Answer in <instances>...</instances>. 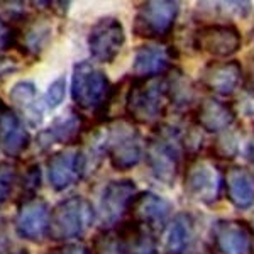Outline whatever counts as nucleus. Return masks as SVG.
Returning <instances> with one entry per match:
<instances>
[{
	"label": "nucleus",
	"instance_id": "1",
	"mask_svg": "<svg viewBox=\"0 0 254 254\" xmlns=\"http://www.w3.org/2000/svg\"><path fill=\"white\" fill-rule=\"evenodd\" d=\"M187 158L183 146V130L180 127L159 122L153 127V134L146 141L144 159L149 173L165 187H173L182 163Z\"/></svg>",
	"mask_w": 254,
	"mask_h": 254
},
{
	"label": "nucleus",
	"instance_id": "2",
	"mask_svg": "<svg viewBox=\"0 0 254 254\" xmlns=\"http://www.w3.org/2000/svg\"><path fill=\"white\" fill-rule=\"evenodd\" d=\"M119 85L114 87L102 69L88 61H80L73 66L71 75V98L75 105L83 110H92L98 124L107 122L109 109L114 104L119 92Z\"/></svg>",
	"mask_w": 254,
	"mask_h": 254
},
{
	"label": "nucleus",
	"instance_id": "3",
	"mask_svg": "<svg viewBox=\"0 0 254 254\" xmlns=\"http://www.w3.org/2000/svg\"><path fill=\"white\" fill-rule=\"evenodd\" d=\"M170 102L165 76L132 78L126 93V116L134 124L156 126L166 116Z\"/></svg>",
	"mask_w": 254,
	"mask_h": 254
},
{
	"label": "nucleus",
	"instance_id": "4",
	"mask_svg": "<svg viewBox=\"0 0 254 254\" xmlns=\"http://www.w3.org/2000/svg\"><path fill=\"white\" fill-rule=\"evenodd\" d=\"M100 137L114 170L129 171L144 159V137L139 132L136 124L129 119L107 122V127L100 130Z\"/></svg>",
	"mask_w": 254,
	"mask_h": 254
},
{
	"label": "nucleus",
	"instance_id": "5",
	"mask_svg": "<svg viewBox=\"0 0 254 254\" xmlns=\"http://www.w3.org/2000/svg\"><path fill=\"white\" fill-rule=\"evenodd\" d=\"M95 208L83 195H71L51 210L48 237L53 241L81 239L95 222Z\"/></svg>",
	"mask_w": 254,
	"mask_h": 254
},
{
	"label": "nucleus",
	"instance_id": "6",
	"mask_svg": "<svg viewBox=\"0 0 254 254\" xmlns=\"http://www.w3.org/2000/svg\"><path fill=\"white\" fill-rule=\"evenodd\" d=\"M225 171L212 158L195 156L188 159L183 188L190 200L200 205L212 207L224 196Z\"/></svg>",
	"mask_w": 254,
	"mask_h": 254
},
{
	"label": "nucleus",
	"instance_id": "7",
	"mask_svg": "<svg viewBox=\"0 0 254 254\" xmlns=\"http://www.w3.org/2000/svg\"><path fill=\"white\" fill-rule=\"evenodd\" d=\"M180 3L173 0H147L136 10L132 32L137 38L165 41L175 29Z\"/></svg>",
	"mask_w": 254,
	"mask_h": 254
},
{
	"label": "nucleus",
	"instance_id": "8",
	"mask_svg": "<svg viewBox=\"0 0 254 254\" xmlns=\"http://www.w3.org/2000/svg\"><path fill=\"white\" fill-rule=\"evenodd\" d=\"M191 44L214 60H229L241 49L243 36L239 27L231 22L202 24L191 36Z\"/></svg>",
	"mask_w": 254,
	"mask_h": 254
},
{
	"label": "nucleus",
	"instance_id": "9",
	"mask_svg": "<svg viewBox=\"0 0 254 254\" xmlns=\"http://www.w3.org/2000/svg\"><path fill=\"white\" fill-rule=\"evenodd\" d=\"M88 49L98 63H112L126 44V31L117 17H100L88 32Z\"/></svg>",
	"mask_w": 254,
	"mask_h": 254
},
{
	"label": "nucleus",
	"instance_id": "10",
	"mask_svg": "<svg viewBox=\"0 0 254 254\" xmlns=\"http://www.w3.org/2000/svg\"><path fill=\"white\" fill-rule=\"evenodd\" d=\"M136 196L137 187L134 180L122 178L107 183L102 191L100 205H98V217L105 229H112L122 222V219L129 214Z\"/></svg>",
	"mask_w": 254,
	"mask_h": 254
},
{
	"label": "nucleus",
	"instance_id": "11",
	"mask_svg": "<svg viewBox=\"0 0 254 254\" xmlns=\"http://www.w3.org/2000/svg\"><path fill=\"white\" fill-rule=\"evenodd\" d=\"M200 85L217 98H227L244 85V68L237 60L208 61L200 73Z\"/></svg>",
	"mask_w": 254,
	"mask_h": 254
},
{
	"label": "nucleus",
	"instance_id": "12",
	"mask_svg": "<svg viewBox=\"0 0 254 254\" xmlns=\"http://www.w3.org/2000/svg\"><path fill=\"white\" fill-rule=\"evenodd\" d=\"M212 241L217 254H253L254 234L248 220L220 219L212 227Z\"/></svg>",
	"mask_w": 254,
	"mask_h": 254
},
{
	"label": "nucleus",
	"instance_id": "13",
	"mask_svg": "<svg viewBox=\"0 0 254 254\" xmlns=\"http://www.w3.org/2000/svg\"><path fill=\"white\" fill-rule=\"evenodd\" d=\"M51 210L46 200L41 196L20 200L17 214H15L14 227L19 237L31 243H41L48 236Z\"/></svg>",
	"mask_w": 254,
	"mask_h": 254
},
{
	"label": "nucleus",
	"instance_id": "14",
	"mask_svg": "<svg viewBox=\"0 0 254 254\" xmlns=\"http://www.w3.org/2000/svg\"><path fill=\"white\" fill-rule=\"evenodd\" d=\"M49 185L55 191H64L85 176L83 153L78 147H64L56 151L46 161Z\"/></svg>",
	"mask_w": 254,
	"mask_h": 254
},
{
	"label": "nucleus",
	"instance_id": "15",
	"mask_svg": "<svg viewBox=\"0 0 254 254\" xmlns=\"http://www.w3.org/2000/svg\"><path fill=\"white\" fill-rule=\"evenodd\" d=\"M190 114L191 124H195L202 132L208 134H222L234 127L237 122L234 105L217 97H207L200 100Z\"/></svg>",
	"mask_w": 254,
	"mask_h": 254
},
{
	"label": "nucleus",
	"instance_id": "16",
	"mask_svg": "<svg viewBox=\"0 0 254 254\" xmlns=\"http://www.w3.org/2000/svg\"><path fill=\"white\" fill-rule=\"evenodd\" d=\"M88 121L78 110L69 109L66 114L56 117L46 129L38 134V144L41 149H49L55 144H63L68 147L76 146L81 141V136L87 130Z\"/></svg>",
	"mask_w": 254,
	"mask_h": 254
},
{
	"label": "nucleus",
	"instance_id": "17",
	"mask_svg": "<svg viewBox=\"0 0 254 254\" xmlns=\"http://www.w3.org/2000/svg\"><path fill=\"white\" fill-rule=\"evenodd\" d=\"M178 49L165 44H142L134 53L132 78H158L175 66Z\"/></svg>",
	"mask_w": 254,
	"mask_h": 254
},
{
	"label": "nucleus",
	"instance_id": "18",
	"mask_svg": "<svg viewBox=\"0 0 254 254\" xmlns=\"http://www.w3.org/2000/svg\"><path fill=\"white\" fill-rule=\"evenodd\" d=\"M171 210H173V205L165 196L154 191H142L134 198L129 215L134 222L144 225L156 234V232H161L170 222Z\"/></svg>",
	"mask_w": 254,
	"mask_h": 254
},
{
	"label": "nucleus",
	"instance_id": "19",
	"mask_svg": "<svg viewBox=\"0 0 254 254\" xmlns=\"http://www.w3.org/2000/svg\"><path fill=\"white\" fill-rule=\"evenodd\" d=\"M195 243V220L187 212H178L163 229L161 253L187 254Z\"/></svg>",
	"mask_w": 254,
	"mask_h": 254
},
{
	"label": "nucleus",
	"instance_id": "20",
	"mask_svg": "<svg viewBox=\"0 0 254 254\" xmlns=\"http://www.w3.org/2000/svg\"><path fill=\"white\" fill-rule=\"evenodd\" d=\"M224 195L237 210L254 207V173L246 166H231L225 171Z\"/></svg>",
	"mask_w": 254,
	"mask_h": 254
},
{
	"label": "nucleus",
	"instance_id": "21",
	"mask_svg": "<svg viewBox=\"0 0 254 254\" xmlns=\"http://www.w3.org/2000/svg\"><path fill=\"white\" fill-rule=\"evenodd\" d=\"M10 104L19 110L20 119L32 129H38L44 117V104L38 97V88L32 81L22 80L12 87Z\"/></svg>",
	"mask_w": 254,
	"mask_h": 254
},
{
	"label": "nucleus",
	"instance_id": "22",
	"mask_svg": "<svg viewBox=\"0 0 254 254\" xmlns=\"http://www.w3.org/2000/svg\"><path fill=\"white\" fill-rule=\"evenodd\" d=\"M31 134L24 121L10 107L0 119V147L9 158H19L29 147Z\"/></svg>",
	"mask_w": 254,
	"mask_h": 254
},
{
	"label": "nucleus",
	"instance_id": "23",
	"mask_svg": "<svg viewBox=\"0 0 254 254\" xmlns=\"http://www.w3.org/2000/svg\"><path fill=\"white\" fill-rule=\"evenodd\" d=\"M165 76L166 95L170 107L175 110H193L196 107V88L190 76L185 75L182 68L173 66Z\"/></svg>",
	"mask_w": 254,
	"mask_h": 254
},
{
	"label": "nucleus",
	"instance_id": "24",
	"mask_svg": "<svg viewBox=\"0 0 254 254\" xmlns=\"http://www.w3.org/2000/svg\"><path fill=\"white\" fill-rule=\"evenodd\" d=\"M126 244L127 254H158V239L153 231L134 222L132 219L122 220L116 225Z\"/></svg>",
	"mask_w": 254,
	"mask_h": 254
},
{
	"label": "nucleus",
	"instance_id": "25",
	"mask_svg": "<svg viewBox=\"0 0 254 254\" xmlns=\"http://www.w3.org/2000/svg\"><path fill=\"white\" fill-rule=\"evenodd\" d=\"M239 132L231 127L222 134H217L215 141L212 142L210 147H208V154L212 159H215L217 163L219 161H232L237 154H239Z\"/></svg>",
	"mask_w": 254,
	"mask_h": 254
},
{
	"label": "nucleus",
	"instance_id": "26",
	"mask_svg": "<svg viewBox=\"0 0 254 254\" xmlns=\"http://www.w3.org/2000/svg\"><path fill=\"white\" fill-rule=\"evenodd\" d=\"M49 39H51V27L44 22L34 24L26 31V34L22 38L24 51H26V55L39 58L41 53L46 49Z\"/></svg>",
	"mask_w": 254,
	"mask_h": 254
},
{
	"label": "nucleus",
	"instance_id": "27",
	"mask_svg": "<svg viewBox=\"0 0 254 254\" xmlns=\"http://www.w3.org/2000/svg\"><path fill=\"white\" fill-rule=\"evenodd\" d=\"M93 254H127L126 244L117 227L104 229L93 237Z\"/></svg>",
	"mask_w": 254,
	"mask_h": 254
},
{
	"label": "nucleus",
	"instance_id": "28",
	"mask_svg": "<svg viewBox=\"0 0 254 254\" xmlns=\"http://www.w3.org/2000/svg\"><path fill=\"white\" fill-rule=\"evenodd\" d=\"M17 168L12 163H0V207L10 198V193L17 183Z\"/></svg>",
	"mask_w": 254,
	"mask_h": 254
},
{
	"label": "nucleus",
	"instance_id": "29",
	"mask_svg": "<svg viewBox=\"0 0 254 254\" xmlns=\"http://www.w3.org/2000/svg\"><path fill=\"white\" fill-rule=\"evenodd\" d=\"M64 93H66V78L64 76H58L55 81H51V85H49L46 93H44L43 97L44 107L49 110L58 109L64 100Z\"/></svg>",
	"mask_w": 254,
	"mask_h": 254
},
{
	"label": "nucleus",
	"instance_id": "30",
	"mask_svg": "<svg viewBox=\"0 0 254 254\" xmlns=\"http://www.w3.org/2000/svg\"><path fill=\"white\" fill-rule=\"evenodd\" d=\"M41 168L39 165H31L26 170V173L22 176V198H32V196H38V190L41 187Z\"/></svg>",
	"mask_w": 254,
	"mask_h": 254
},
{
	"label": "nucleus",
	"instance_id": "31",
	"mask_svg": "<svg viewBox=\"0 0 254 254\" xmlns=\"http://www.w3.org/2000/svg\"><path fill=\"white\" fill-rule=\"evenodd\" d=\"M20 32L17 27L7 19L0 17V56L7 53L9 49L15 48L19 44Z\"/></svg>",
	"mask_w": 254,
	"mask_h": 254
},
{
	"label": "nucleus",
	"instance_id": "32",
	"mask_svg": "<svg viewBox=\"0 0 254 254\" xmlns=\"http://www.w3.org/2000/svg\"><path fill=\"white\" fill-rule=\"evenodd\" d=\"M44 254H93V253L81 243H66L48 249Z\"/></svg>",
	"mask_w": 254,
	"mask_h": 254
},
{
	"label": "nucleus",
	"instance_id": "33",
	"mask_svg": "<svg viewBox=\"0 0 254 254\" xmlns=\"http://www.w3.org/2000/svg\"><path fill=\"white\" fill-rule=\"evenodd\" d=\"M17 68H19V64L15 60L7 58V56H0V80L7 78V76L12 75Z\"/></svg>",
	"mask_w": 254,
	"mask_h": 254
},
{
	"label": "nucleus",
	"instance_id": "34",
	"mask_svg": "<svg viewBox=\"0 0 254 254\" xmlns=\"http://www.w3.org/2000/svg\"><path fill=\"white\" fill-rule=\"evenodd\" d=\"M0 254H29L26 248H17L7 239L5 236H0Z\"/></svg>",
	"mask_w": 254,
	"mask_h": 254
},
{
	"label": "nucleus",
	"instance_id": "35",
	"mask_svg": "<svg viewBox=\"0 0 254 254\" xmlns=\"http://www.w3.org/2000/svg\"><path fill=\"white\" fill-rule=\"evenodd\" d=\"M244 158L248 161V166L249 170L254 173V139H249L246 142V147H244Z\"/></svg>",
	"mask_w": 254,
	"mask_h": 254
},
{
	"label": "nucleus",
	"instance_id": "36",
	"mask_svg": "<svg viewBox=\"0 0 254 254\" xmlns=\"http://www.w3.org/2000/svg\"><path fill=\"white\" fill-rule=\"evenodd\" d=\"M7 110H9V107H7V104L2 100V98H0V119L3 117V114H5Z\"/></svg>",
	"mask_w": 254,
	"mask_h": 254
},
{
	"label": "nucleus",
	"instance_id": "37",
	"mask_svg": "<svg viewBox=\"0 0 254 254\" xmlns=\"http://www.w3.org/2000/svg\"><path fill=\"white\" fill-rule=\"evenodd\" d=\"M195 254H215V253H214V249H210V248H203V249H200V251H196Z\"/></svg>",
	"mask_w": 254,
	"mask_h": 254
},
{
	"label": "nucleus",
	"instance_id": "38",
	"mask_svg": "<svg viewBox=\"0 0 254 254\" xmlns=\"http://www.w3.org/2000/svg\"><path fill=\"white\" fill-rule=\"evenodd\" d=\"M251 227H253V234H254V220H253V224H251Z\"/></svg>",
	"mask_w": 254,
	"mask_h": 254
}]
</instances>
